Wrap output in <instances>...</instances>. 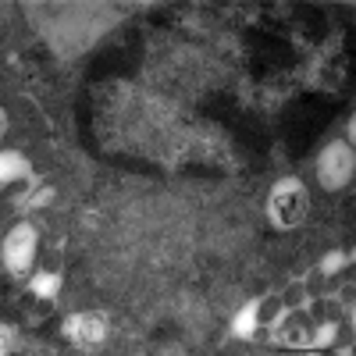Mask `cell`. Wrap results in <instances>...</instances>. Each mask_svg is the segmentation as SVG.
<instances>
[{"label": "cell", "instance_id": "cell-5", "mask_svg": "<svg viewBox=\"0 0 356 356\" xmlns=\"http://www.w3.org/2000/svg\"><path fill=\"white\" fill-rule=\"evenodd\" d=\"M257 314H260V300H250L239 314H235V321H232V332L239 335V339H250V335L257 332Z\"/></svg>", "mask_w": 356, "mask_h": 356}, {"label": "cell", "instance_id": "cell-10", "mask_svg": "<svg viewBox=\"0 0 356 356\" xmlns=\"http://www.w3.org/2000/svg\"><path fill=\"white\" fill-rule=\"evenodd\" d=\"M332 335H335V324H324V328L314 335V346H324V342H332Z\"/></svg>", "mask_w": 356, "mask_h": 356}, {"label": "cell", "instance_id": "cell-2", "mask_svg": "<svg viewBox=\"0 0 356 356\" xmlns=\"http://www.w3.org/2000/svg\"><path fill=\"white\" fill-rule=\"evenodd\" d=\"M353 150L346 143H332L328 150L321 154V161H317V175H321V182L328 186V189H342L349 178H353Z\"/></svg>", "mask_w": 356, "mask_h": 356}, {"label": "cell", "instance_id": "cell-6", "mask_svg": "<svg viewBox=\"0 0 356 356\" xmlns=\"http://www.w3.org/2000/svg\"><path fill=\"white\" fill-rule=\"evenodd\" d=\"M0 175H4V182H18V178H29L33 171H29V161L25 157L4 154V161H0Z\"/></svg>", "mask_w": 356, "mask_h": 356}, {"label": "cell", "instance_id": "cell-9", "mask_svg": "<svg viewBox=\"0 0 356 356\" xmlns=\"http://www.w3.org/2000/svg\"><path fill=\"white\" fill-rule=\"evenodd\" d=\"M342 264H346V257H342V253H332V257H324V271L332 275V271H339Z\"/></svg>", "mask_w": 356, "mask_h": 356}, {"label": "cell", "instance_id": "cell-7", "mask_svg": "<svg viewBox=\"0 0 356 356\" xmlns=\"http://www.w3.org/2000/svg\"><path fill=\"white\" fill-rule=\"evenodd\" d=\"M303 314H292V317H282V328H278V335L285 339V342H292V346H303L307 342V335H303Z\"/></svg>", "mask_w": 356, "mask_h": 356}, {"label": "cell", "instance_id": "cell-4", "mask_svg": "<svg viewBox=\"0 0 356 356\" xmlns=\"http://www.w3.org/2000/svg\"><path fill=\"white\" fill-rule=\"evenodd\" d=\"M65 335L79 346H93L104 339V317L100 314H75L68 324H65Z\"/></svg>", "mask_w": 356, "mask_h": 356}, {"label": "cell", "instance_id": "cell-8", "mask_svg": "<svg viewBox=\"0 0 356 356\" xmlns=\"http://www.w3.org/2000/svg\"><path fill=\"white\" fill-rule=\"evenodd\" d=\"M29 285H33V292H36V296L50 300V296H57V289H61V275H36Z\"/></svg>", "mask_w": 356, "mask_h": 356}, {"label": "cell", "instance_id": "cell-3", "mask_svg": "<svg viewBox=\"0 0 356 356\" xmlns=\"http://www.w3.org/2000/svg\"><path fill=\"white\" fill-rule=\"evenodd\" d=\"M33 253H36V232L29 225H18L4 243V264L11 271H25V267L33 264Z\"/></svg>", "mask_w": 356, "mask_h": 356}, {"label": "cell", "instance_id": "cell-1", "mask_svg": "<svg viewBox=\"0 0 356 356\" xmlns=\"http://www.w3.org/2000/svg\"><path fill=\"white\" fill-rule=\"evenodd\" d=\"M307 189L296 182V178H282V182L271 189V200H267V214H271L275 228H296V225H303L307 218Z\"/></svg>", "mask_w": 356, "mask_h": 356}]
</instances>
